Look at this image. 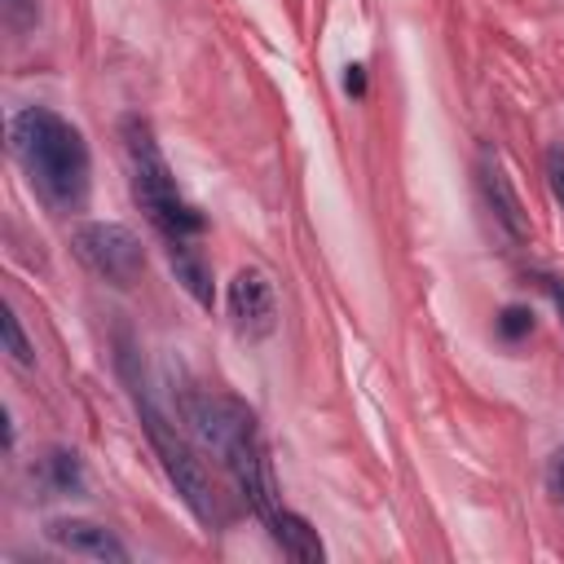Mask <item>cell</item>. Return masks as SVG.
<instances>
[{
    "instance_id": "277c9868",
    "label": "cell",
    "mask_w": 564,
    "mask_h": 564,
    "mask_svg": "<svg viewBox=\"0 0 564 564\" xmlns=\"http://www.w3.org/2000/svg\"><path fill=\"white\" fill-rule=\"evenodd\" d=\"M70 247L75 256L106 282L115 286H132L141 273H145V247L141 238L119 225V220H84L75 234H70Z\"/></svg>"
},
{
    "instance_id": "30bf717a",
    "label": "cell",
    "mask_w": 564,
    "mask_h": 564,
    "mask_svg": "<svg viewBox=\"0 0 564 564\" xmlns=\"http://www.w3.org/2000/svg\"><path fill=\"white\" fill-rule=\"evenodd\" d=\"M40 480H44L48 494L66 498V494H79L84 489V467H79V458L70 449H48L40 458Z\"/></svg>"
},
{
    "instance_id": "52a82bcc",
    "label": "cell",
    "mask_w": 564,
    "mask_h": 564,
    "mask_svg": "<svg viewBox=\"0 0 564 564\" xmlns=\"http://www.w3.org/2000/svg\"><path fill=\"white\" fill-rule=\"evenodd\" d=\"M44 538L70 555H84V560H110V564H123L128 560V546L97 520H48Z\"/></svg>"
},
{
    "instance_id": "8fae6325",
    "label": "cell",
    "mask_w": 564,
    "mask_h": 564,
    "mask_svg": "<svg viewBox=\"0 0 564 564\" xmlns=\"http://www.w3.org/2000/svg\"><path fill=\"white\" fill-rule=\"evenodd\" d=\"M0 330H4V352H9L18 366H35V357H31V344H26V335H22V326H18V313H13V308H4V313H0Z\"/></svg>"
},
{
    "instance_id": "ba28073f",
    "label": "cell",
    "mask_w": 564,
    "mask_h": 564,
    "mask_svg": "<svg viewBox=\"0 0 564 564\" xmlns=\"http://www.w3.org/2000/svg\"><path fill=\"white\" fill-rule=\"evenodd\" d=\"M264 524H269V538L282 546V555H291V560H300V564H322V560H326V546H322L317 529H313L304 516L278 507Z\"/></svg>"
},
{
    "instance_id": "7a4b0ae2",
    "label": "cell",
    "mask_w": 564,
    "mask_h": 564,
    "mask_svg": "<svg viewBox=\"0 0 564 564\" xmlns=\"http://www.w3.org/2000/svg\"><path fill=\"white\" fill-rule=\"evenodd\" d=\"M119 370H123V379H128L132 405H137V414H141V427H145V436H150V445H154V454H159V463H163L172 489L181 494V502L194 511L198 524L216 529V524H220V502H216L212 476H207L203 458L194 454V445L176 432V423H167V414L150 401L145 379L137 375V348L128 344V335H119Z\"/></svg>"
},
{
    "instance_id": "5b68a950",
    "label": "cell",
    "mask_w": 564,
    "mask_h": 564,
    "mask_svg": "<svg viewBox=\"0 0 564 564\" xmlns=\"http://www.w3.org/2000/svg\"><path fill=\"white\" fill-rule=\"evenodd\" d=\"M229 317H234V330L242 339H264L278 322V300H273V282L260 273V269H238L234 282H229Z\"/></svg>"
},
{
    "instance_id": "9a60e30c",
    "label": "cell",
    "mask_w": 564,
    "mask_h": 564,
    "mask_svg": "<svg viewBox=\"0 0 564 564\" xmlns=\"http://www.w3.org/2000/svg\"><path fill=\"white\" fill-rule=\"evenodd\" d=\"M4 13H9L13 26H26V22L35 18V4H31V0H4Z\"/></svg>"
},
{
    "instance_id": "9c48e42d",
    "label": "cell",
    "mask_w": 564,
    "mask_h": 564,
    "mask_svg": "<svg viewBox=\"0 0 564 564\" xmlns=\"http://www.w3.org/2000/svg\"><path fill=\"white\" fill-rule=\"evenodd\" d=\"M167 247V260H172V273H176V282L203 304V308H212V269H207V260H203V251H198V238H185V242H163Z\"/></svg>"
},
{
    "instance_id": "8992f818",
    "label": "cell",
    "mask_w": 564,
    "mask_h": 564,
    "mask_svg": "<svg viewBox=\"0 0 564 564\" xmlns=\"http://www.w3.org/2000/svg\"><path fill=\"white\" fill-rule=\"evenodd\" d=\"M476 185H480V198H485V207L494 212V220H498L511 238H524V234H529L524 207H520L516 185H511V176H507V167H502V159H498L494 150H480V159H476Z\"/></svg>"
},
{
    "instance_id": "7c38bea8",
    "label": "cell",
    "mask_w": 564,
    "mask_h": 564,
    "mask_svg": "<svg viewBox=\"0 0 564 564\" xmlns=\"http://www.w3.org/2000/svg\"><path fill=\"white\" fill-rule=\"evenodd\" d=\"M529 330H533V313H529V308H520V304H507V308L498 313V335H502L507 344L524 339Z\"/></svg>"
},
{
    "instance_id": "5bb4252c",
    "label": "cell",
    "mask_w": 564,
    "mask_h": 564,
    "mask_svg": "<svg viewBox=\"0 0 564 564\" xmlns=\"http://www.w3.org/2000/svg\"><path fill=\"white\" fill-rule=\"evenodd\" d=\"M546 494H551L555 502H564V445L546 458Z\"/></svg>"
},
{
    "instance_id": "3957f363",
    "label": "cell",
    "mask_w": 564,
    "mask_h": 564,
    "mask_svg": "<svg viewBox=\"0 0 564 564\" xmlns=\"http://www.w3.org/2000/svg\"><path fill=\"white\" fill-rule=\"evenodd\" d=\"M119 137H123V154H128V172H132V194L141 203V212L150 216V225L163 234V242H185V238H198L203 234V216L198 207H189L176 189V176L154 141V128L141 119V115H128L119 123Z\"/></svg>"
},
{
    "instance_id": "2e32d148",
    "label": "cell",
    "mask_w": 564,
    "mask_h": 564,
    "mask_svg": "<svg viewBox=\"0 0 564 564\" xmlns=\"http://www.w3.org/2000/svg\"><path fill=\"white\" fill-rule=\"evenodd\" d=\"M344 88H348L352 97H361V93H366V66H361V62H352V66H348V75H344Z\"/></svg>"
},
{
    "instance_id": "6da1fadb",
    "label": "cell",
    "mask_w": 564,
    "mask_h": 564,
    "mask_svg": "<svg viewBox=\"0 0 564 564\" xmlns=\"http://www.w3.org/2000/svg\"><path fill=\"white\" fill-rule=\"evenodd\" d=\"M9 141H13V154L26 172V181L35 185V194L48 207H57V212L84 207L93 159H88L84 132L75 123H66L48 106H22L9 123Z\"/></svg>"
},
{
    "instance_id": "4fadbf2b",
    "label": "cell",
    "mask_w": 564,
    "mask_h": 564,
    "mask_svg": "<svg viewBox=\"0 0 564 564\" xmlns=\"http://www.w3.org/2000/svg\"><path fill=\"white\" fill-rule=\"evenodd\" d=\"M546 185H551V198L564 207V145L546 150Z\"/></svg>"
}]
</instances>
